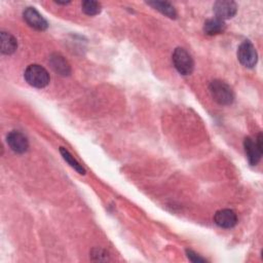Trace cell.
Masks as SVG:
<instances>
[{
	"label": "cell",
	"mask_w": 263,
	"mask_h": 263,
	"mask_svg": "<svg viewBox=\"0 0 263 263\" xmlns=\"http://www.w3.org/2000/svg\"><path fill=\"white\" fill-rule=\"evenodd\" d=\"M209 89L213 99L220 105H230L234 101L232 88L222 80H213Z\"/></svg>",
	"instance_id": "1"
},
{
	"label": "cell",
	"mask_w": 263,
	"mask_h": 263,
	"mask_svg": "<svg viewBox=\"0 0 263 263\" xmlns=\"http://www.w3.org/2000/svg\"><path fill=\"white\" fill-rule=\"evenodd\" d=\"M24 77L30 85L37 88L45 87L50 79L47 70L36 64L28 66V68L25 70Z\"/></svg>",
	"instance_id": "2"
},
{
	"label": "cell",
	"mask_w": 263,
	"mask_h": 263,
	"mask_svg": "<svg viewBox=\"0 0 263 263\" xmlns=\"http://www.w3.org/2000/svg\"><path fill=\"white\" fill-rule=\"evenodd\" d=\"M172 60L177 71L182 75H189L194 68V62L189 52L183 47H177L172 55Z\"/></svg>",
	"instance_id": "3"
},
{
	"label": "cell",
	"mask_w": 263,
	"mask_h": 263,
	"mask_svg": "<svg viewBox=\"0 0 263 263\" xmlns=\"http://www.w3.org/2000/svg\"><path fill=\"white\" fill-rule=\"evenodd\" d=\"M245 151L248 157V160L251 165H256L261 159L263 152L262 146V134H259L256 141L251 138H246L243 141Z\"/></svg>",
	"instance_id": "4"
},
{
	"label": "cell",
	"mask_w": 263,
	"mask_h": 263,
	"mask_svg": "<svg viewBox=\"0 0 263 263\" xmlns=\"http://www.w3.org/2000/svg\"><path fill=\"white\" fill-rule=\"evenodd\" d=\"M237 59L247 68H253L258 60L255 46L250 40H245L237 49Z\"/></svg>",
	"instance_id": "5"
},
{
	"label": "cell",
	"mask_w": 263,
	"mask_h": 263,
	"mask_svg": "<svg viewBox=\"0 0 263 263\" xmlns=\"http://www.w3.org/2000/svg\"><path fill=\"white\" fill-rule=\"evenodd\" d=\"M213 10L216 14V17L224 21L235 15L237 11V5L235 2L230 0H219L215 2Z\"/></svg>",
	"instance_id": "6"
},
{
	"label": "cell",
	"mask_w": 263,
	"mask_h": 263,
	"mask_svg": "<svg viewBox=\"0 0 263 263\" xmlns=\"http://www.w3.org/2000/svg\"><path fill=\"white\" fill-rule=\"evenodd\" d=\"M23 17L26 23L35 30L44 31L48 27L46 20L34 7H27L23 12Z\"/></svg>",
	"instance_id": "7"
},
{
	"label": "cell",
	"mask_w": 263,
	"mask_h": 263,
	"mask_svg": "<svg viewBox=\"0 0 263 263\" xmlns=\"http://www.w3.org/2000/svg\"><path fill=\"white\" fill-rule=\"evenodd\" d=\"M6 141L10 149L17 154L25 153L29 148L28 139L24 134L17 130L10 132L6 137Z\"/></svg>",
	"instance_id": "8"
},
{
	"label": "cell",
	"mask_w": 263,
	"mask_h": 263,
	"mask_svg": "<svg viewBox=\"0 0 263 263\" xmlns=\"http://www.w3.org/2000/svg\"><path fill=\"white\" fill-rule=\"evenodd\" d=\"M215 223L222 228H232L237 223L236 214L229 209H223L216 212L214 216Z\"/></svg>",
	"instance_id": "9"
},
{
	"label": "cell",
	"mask_w": 263,
	"mask_h": 263,
	"mask_svg": "<svg viewBox=\"0 0 263 263\" xmlns=\"http://www.w3.org/2000/svg\"><path fill=\"white\" fill-rule=\"evenodd\" d=\"M49 63L51 68L60 75L66 76V75H69L71 72L68 62L64 59V57H62L59 53H53L49 58Z\"/></svg>",
	"instance_id": "10"
},
{
	"label": "cell",
	"mask_w": 263,
	"mask_h": 263,
	"mask_svg": "<svg viewBox=\"0 0 263 263\" xmlns=\"http://www.w3.org/2000/svg\"><path fill=\"white\" fill-rule=\"evenodd\" d=\"M1 52L4 54H11L16 50L17 42L16 39L8 32L2 31L0 34Z\"/></svg>",
	"instance_id": "11"
},
{
	"label": "cell",
	"mask_w": 263,
	"mask_h": 263,
	"mask_svg": "<svg viewBox=\"0 0 263 263\" xmlns=\"http://www.w3.org/2000/svg\"><path fill=\"white\" fill-rule=\"evenodd\" d=\"M225 29H226V25H225L224 21H222L218 17L210 18L203 25L204 33L208 35H211V36L223 33L225 31Z\"/></svg>",
	"instance_id": "12"
},
{
	"label": "cell",
	"mask_w": 263,
	"mask_h": 263,
	"mask_svg": "<svg viewBox=\"0 0 263 263\" xmlns=\"http://www.w3.org/2000/svg\"><path fill=\"white\" fill-rule=\"evenodd\" d=\"M148 4L151 5L153 8H155L156 10L160 11L162 14H164L171 18H176V16H177L176 9L170 2L150 1V2H148Z\"/></svg>",
	"instance_id": "13"
},
{
	"label": "cell",
	"mask_w": 263,
	"mask_h": 263,
	"mask_svg": "<svg viewBox=\"0 0 263 263\" xmlns=\"http://www.w3.org/2000/svg\"><path fill=\"white\" fill-rule=\"evenodd\" d=\"M60 152H61V154H62L64 160H65L72 168H74L77 173H79V174H81V175H84V174H85L84 167L71 155V153H70L66 148L61 147V148H60Z\"/></svg>",
	"instance_id": "14"
},
{
	"label": "cell",
	"mask_w": 263,
	"mask_h": 263,
	"mask_svg": "<svg viewBox=\"0 0 263 263\" xmlns=\"http://www.w3.org/2000/svg\"><path fill=\"white\" fill-rule=\"evenodd\" d=\"M82 10L85 14L87 15H96L98 13H100L101 11V3L97 2V1H91V0H86V1H83L82 4Z\"/></svg>",
	"instance_id": "15"
},
{
	"label": "cell",
	"mask_w": 263,
	"mask_h": 263,
	"mask_svg": "<svg viewBox=\"0 0 263 263\" xmlns=\"http://www.w3.org/2000/svg\"><path fill=\"white\" fill-rule=\"evenodd\" d=\"M186 254H187V257L190 261L194 262V263H199V262H206V260L202 257H200L198 254H196L195 252H193L192 250H186Z\"/></svg>",
	"instance_id": "16"
}]
</instances>
